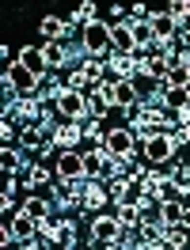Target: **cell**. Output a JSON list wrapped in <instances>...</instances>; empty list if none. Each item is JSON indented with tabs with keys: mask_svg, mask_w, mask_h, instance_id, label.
<instances>
[{
	"mask_svg": "<svg viewBox=\"0 0 190 250\" xmlns=\"http://www.w3.org/2000/svg\"><path fill=\"white\" fill-rule=\"evenodd\" d=\"M137 64H141V57H133V53H111L107 57V72H118V80H133Z\"/></svg>",
	"mask_w": 190,
	"mask_h": 250,
	"instance_id": "d6986e66",
	"label": "cell"
},
{
	"mask_svg": "<svg viewBox=\"0 0 190 250\" xmlns=\"http://www.w3.org/2000/svg\"><path fill=\"white\" fill-rule=\"evenodd\" d=\"M0 167H4V174H27L31 171V163H27V156H23V148H8L4 144V152H0Z\"/></svg>",
	"mask_w": 190,
	"mask_h": 250,
	"instance_id": "ffe728a7",
	"label": "cell"
},
{
	"mask_svg": "<svg viewBox=\"0 0 190 250\" xmlns=\"http://www.w3.org/2000/svg\"><path fill=\"white\" fill-rule=\"evenodd\" d=\"M133 205H137V212H144V216H148V212H152V208H156V201H152V197H148V193H141V189H137V193H133Z\"/></svg>",
	"mask_w": 190,
	"mask_h": 250,
	"instance_id": "1f68e13d",
	"label": "cell"
},
{
	"mask_svg": "<svg viewBox=\"0 0 190 250\" xmlns=\"http://www.w3.org/2000/svg\"><path fill=\"white\" fill-rule=\"evenodd\" d=\"M111 53H133V31H129V16L111 23ZM137 57V53H133Z\"/></svg>",
	"mask_w": 190,
	"mask_h": 250,
	"instance_id": "9a60e30c",
	"label": "cell"
},
{
	"mask_svg": "<svg viewBox=\"0 0 190 250\" xmlns=\"http://www.w3.org/2000/svg\"><path fill=\"white\" fill-rule=\"evenodd\" d=\"M95 19H99V16H95V4H92V0H84V4H80L76 12H72L69 27H76V23H80V27H88V23H95Z\"/></svg>",
	"mask_w": 190,
	"mask_h": 250,
	"instance_id": "f1b7e54d",
	"label": "cell"
},
{
	"mask_svg": "<svg viewBox=\"0 0 190 250\" xmlns=\"http://www.w3.org/2000/svg\"><path fill=\"white\" fill-rule=\"evenodd\" d=\"M129 19H148V8H144V4H133V8H129Z\"/></svg>",
	"mask_w": 190,
	"mask_h": 250,
	"instance_id": "836d02e7",
	"label": "cell"
},
{
	"mask_svg": "<svg viewBox=\"0 0 190 250\" xmlns=\"http://www.w3.org/2000/svg\"><path fill=\"white\" fill-rule=\"evenodd\" d=\"M16 189H19V182L8 174V178H4V197H12V201H16Z\"/></svg>",
	"mask_w": 190,
	"mask_h": 250,
	"instance_id": "d6a6232c",
	"label": "cell"
},
{
	"mask_svg": "<svg viewBox=\"0 0 190 250\" xmlns=\"http://www.w3.org/2000/svg\"><path fill=\"white\" fill-rule=\"evenodd\" d=\"M38 34H42L46 42H69L72 27H69L61 16H42V19H38Z\"/></svg>",
	"mask_w": 190,
	"mask_h": 250,
	"instance_id": "2e32d148",
	"label": "cell"
},
{
	"mask_svg": "<svg viewBox=\"0 0 190 250\" xmlns=\"http://www.w3.org/2000/svg\"><path fill=\"white\" fill-rule=\"evenodd\" d=\"M164 83H167L171 91H190V68H183V64H171V68L164 72Z\"/></svg>",
	"mask_w": 190,
	"mask_h": 250,
	"instance_id": "4316f807",
	"label": "cell"
},
{
	"mask_svg": "<svg viewBox=\"0 0 190 250\" xmlns=\"http://www.w3.org/2000/svg\"><path fill=\"white\" fill-rule=\"evenodd\" d=\"M84 141L92 144V148H103V141H107V129H99V122H84Z\"/></svg>",
	"mask_w": 190,
	"mask_h": 250,
	"instance_id": "f546056e",
	"label": "cell"
},
{
	"mask_svg": "<svg viewBox=\"0 0 190 250\" xmlns=\"http://www.w3.org/2000/svg\"><path fill=\"white\" fill-rule=\"evenodd\" d=\"M46 250H69V247H46Z\"/></svg>",
	"mask_w": 190,
	"mask_h": 250,
	"instance_id": "e575fe53",
	"label": "cell"
},
{
	"mask_svg": "<svg viewBox=\"0 0 190 250\" xmlns=\"http://www.w3.org/2000/svg\"><path fill=\"white\" fill-rule=\"evenodd\" d=\"M114 216H118V224H122V231H137V228H141L144 220V212H137V205L129 201V205H118V208H114Z\"/></svg>",
	"mask_w": 190,
	"mask_h": 250,
	"instance_id": "7402d4cb",
	"label": "cell"
},
{
	"mask_svg": "<svg viewBox=\"0 0 190 250\" xmlns=\"http://www.w3.org/2000/svg\"><path fill=\"white\" fill-rule=\"evenodd\" d=\"M49 141L57 144V152H76L80 141H84V125H76V122H61L57 129H53V137H49Z\"/></svg>",
	"mask_w": 190,
	"mask_h": 250,
	"instance_id": "30bf717a",
	"label": "cell"
},
{
	"mask_svg": "<svg viewBox=\"0 0 190 250\" xmlns=\"http://www.w3.org/2000/svg\"><path fill=\"white\" fill-rule=\"evenodd\" d=\"M57 231H61V239H57V247H69V250H76V224L69 216L57 220Z\"/></svg>",
	"mask_w": 190,
	"mask_h": 250,
	"instance_id": "83f0119b",
	"label": "cell"
},
{
	"mask_svg": "<svg viewBox=\"0 0 190 250\" xmlns=\"http://www.w3.org/2000/svg\"><path fill=\"white\" fill-rule=\"evenodd\" d=\"M141 152H144V163H171L179 144H175L171 133H152L148 141H141Z\"/></svg>",
	"mask_w": 190,
	"mask_h": 250,
	"instance_id": "8992f818",
	"label": "cell"
},
{
	"mask_svg": "<svg viewBox=\"0 0 190 250\" xmlns=\"http://www.w3.org/2000/svg\"><path fill=\"white\" fill-rule=\"evenodd\" d=\"M80 156H84V174H88L92 182H103V178H107V167H111L107 148H88V152H80Z\"/></svg>",
	"mask_w": 190,
	"mask_h": 250,
	"instance_id": "7c38bea8",
	"label": "cell"
},
{
	"mask_svg": "<svg viewBox=\"0 0 190 250\" xmlns=\"http://www.w3.org/2000/svg\"><path fill=\"white\" fill-rule=\"evenodd\" d=\"M4 83H12V91L19 95V99H34L38 95V87H42V76H34L27 64H19V61H12L8 64V72H4Z\"/></svg>",
	"mask_w": 190,
	"mask_h": 250,
	"instance_id": "7a4b0ae2",
	"label": "cell"
},
{
	"mask_svg": "<svg viewBox=\"0 0 190 250\" xmlns=\"http://www.w3.org/2000/svg\"><path fill=\"white\" fill-rule=\"evenodd\" d=\"M4 224H12V239H16L19 247H27V243H34V239H38V220L27 216L23 208H19L12 220H4Z\"/></svg>",
	"mask_w": 190,
	"mask_h": 250,
	"instance_id": "8fae6325",
	"label": "cell"
},
{
	"mask_svg": "<svg viewBox=\"0 0 190 250\" xmlns=\"http://www.w3.org/2000/svg\"><path fill=\"white\" fill-rule=\"evenodd\" d=\"M137 189H141V193H148V197L160 205L167 193H171V178H167V174H160V171H148L141 182H137Z\"/></svg>",
	"mask_w": 190,
	"mask_h": 250,
	"instance_id": "5bb4252c",
	"label": "cell"
},
{
	"mask_svg": "<svg viewBox=\"0 0 190 250\" xmlns=\"http://www.w3.org/2000/svg\"><path fill=\"white\" fill-rule=\"evenodd\" d=\"M80 68L88 72V80H92V83H99V80H103V72H107V61H99V57H88V61L80 64Z\"/></svg>",
	"mask_w": 190,
	"mask_h": 250,
	"instance_id": "4dcf8cb0",
	"label": "cell"
},
{
	"mask_svg": "<svg viewBox=\"0 0 190 250\" xmlns=\"http://www.w3.org/2000/svg\"><path fill=\"white\" fill-rule=\"evenodd\" d=\"M107 193H111L114 208H118V205H129V201H133V193H137V189H133L129 178H111V182H107Z\"/></svg>",
	"mask_w": 190,
	"mask_h": 250,
	"instance_id": "cb8c5ba5",
	"label": "cell"
},
{
	"mask_svg": "<svg viewBox=\"0 0 190 250\" xmlns=\"http://www.w3.org/2000/svg\"><path fill=\"white\" fill-rule=\"evenodd\" d=\"M16 141H19L23 152H38V156H42V148L49 144V133L42 129V125L31 122V125H19V137H16Z\"/></svg>",
	"mask_w": 190,
	"mask_h": 250,
	"instance_id": "4fadbf2b",
	"label": "cell"
},
{
	"mask_svg": "<svg viewBox=\"0 0 190 250\" xmlns=\"http://www.w3.org/2000/svg\"><path fill=\"white\" fill-rule=\"evenodd\" d=\"M53 110H57L61 122H76V125L92 122V114H88V95L84 91H69V87H65V95L53 103Z\"/></svg>",
	"mask_w": 190,
	"mask_h": 250,
	"instance_id": "3957f363",
	"label": "cell"
},
{
	"mask_svg": "<svg viewBox=\"0 0 190 250\" xmlns=\"http://www.w3.org/2000/svg\"><path fill=\"white\" fill-rule=\"evenodd\" d=\"M122 224H118V216H107V212H95L92 216V243H99V247H114V243H122Z\"/></svg>",
	"mask_w": 190,
	"mask_h": 250,
	"instance_id": "52a82bcc",
	"label": "cell"
},
{
	"mask_svg": "<svg viewBox=\"0 0 190 250\" xmlns=\"http://www.w3.org/2000/svg\"><path fill=\"white\" fill-rule=\"evenodd\" d=\"M49 182H53V171L42 167V163H31V171L23 174V186L27 189H49Z\"/></svg>",
	"mask_w": 190,
	"mask_h": 250,
	"instance_id": "d4e9b609",
	"label": "cell"
},
{
	"mask_svg": "<svg viewBox=\"0 0 190 250\" xmlns=\"http://www.w3.org/2000/svg\"><path fill=\"white\" fill-rule=\"evenodd\" d=\"M23 212L34 220H49V212H53V201L49 197H38V193H31L27 201H23Z\"/></svg>",
	"mask_w": 190,
	"mask_h": 250,
	"instance_id": "484cf974",
	"label": "cell"
},
{
	"mask_svg": "<svg viewBox=\"0 0 190 250\" xmlns=\"http://www.w3.org/2000/svg\"><path fill=\"white\" fill-rule=\"evenodd\" d=\"M111 201V193H107V182H84V208H80V216H95V212H103V205Z\"/></svg>",
	"mask_w": 190,
	"mask_h": 250,
	"instance_id": "9c48e42d",
	"label": "cell"
},
{
	"mask_svg": "<svg viewBox=\"0 0 190 250\" xmlns=\"http://www.w3.org/2000/svg\"><path fill=\"white\" fill-rule=\"evenodd\" d=\"M103 148H107V156H111V159H133V152H137L141 144H137V137L129 133L126 125H114V129H107Z\"/></svg>",
	"mask_w": 190,
	"mask_h": 250,
	"instance_id": "277c9868",
	"label": "cell"
},
{
	"mask_svg": "<svg viewBox=\"0 0 190 250\" xmlns=\"http://www.w3.org/2000/svg\"><path fill=\"white\" fill-rule=\"evenodd\" d=\"M80 42H84V49H88V57L107 61V57H111V23H103V19L88 23V27L80 31Z\"/></svg>",
	"mask_w": 190,
	"mask_h": 250,
	"instance_id": "6da1fadb",
	"label": "cell"
},
{
	"mask_svg": "<svg viewBox=\"0 0 190 250\" xmlns=\"http://www.w3.org/2000/svg\"><path fill=\"white\" fill-rule=\"evenodd\" d=\"M53 174H57V182H61V186H76V182H88V174H84V156H80V152H57Z\"/></svg>",
	"mask_w": 190,
	"mask_h": 250,
	"instance_id": "5b68a950",
	"label": "cell"
},
{
	"mask_svg": "<svg viewBox=\"0 0 190 250\" xmlns=\"http://www.w3.org/2000/svg\"><path fill=\"white\" fill-rule=\"evenodd\" d=\"M42 61H46V72L69 68V42H42Z\"/></svg>",
	"mask_w": 190,
	"mask_h": 250,
	"instance_id": "e0dca14e",
	"label": "cell"
},
{
	"mask_svg": "<svg viewBox=\"0 0 190 250\" xmlns=\"http://www.w3.org/2000/svg\"><path fill=\"white\" fill-rule=\"evenodd\" d=\"M61 95H65V80L57 76V72H49V76L42 80V87H38V95H34V99H38V103H57Z\"/></svg>",
	"mask_w": 190,
	"mask_h": 250,
	"instance_id": "603a6c76",
	"label": "cell"
},
{
	"mask_svg": "<svg viewBox=\"0 0 190 250\" xmlns=\"http://www.w3.org/2000/svg\"><path fill=\"white\" fill-rule=\"evenodd\" d=\"M137 247L152 250V247H164V224L160 220H144L137 228Z\"/></svg>",
	"mask_w": 190,
	"mask_h": 250,
	"instance_id": "44dd1931",
	"label": "cell"
},
{
	"mask_svg": "<svg viewBox=\"0 0 190 250\" xmlns=\"http://www.w3.org/2000/svg\"><path fill=\"white\" fill-rule=\"evenodd\" d=\"M16 61H19V64H27V68H31L34 76H42V80L49 76V72H46V61H42V42H38V46H34V42H27V46H19Z\"/></svg>",
	"mask_w": 190,
	"mask_h": 250,
	"instance_id": "ac0fdd59",
	"label": "cell"
},
{
	"mask_svg": "<svg viewBox=\"0 0 190 250\" xmlns=\"http://www.w3.org/2000/svg\"><path fill=\"white\" fill-rule=\"evenodd\" d=\"M156 220L164 228H190V205L179 197H164L156 205Z\"/></svg>",
	"mask_w": 190,
	"mask_h": 250,
	"instance_id": "ba28073f",
	"label": "cell"
}]
</instances>
